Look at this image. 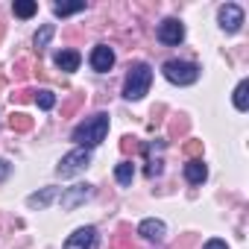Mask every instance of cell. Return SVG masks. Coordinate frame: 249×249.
<instances>
[{"mask_svg":"<svg viewBox=\"0 0 249 249\" xmlns=\"http://www.w3.org/2000/svg\"><path fill=\"white\" fill-rule=\"evenodd\" d=\"M108 135V114L106 111H97L94 117H85L79 126L73 129V141L82 147V150H91V147H100Z\"/></svg>","mask_w":249,"mask_h":249,"instance_id":"6da1fadb","label":"cell"},{"mask_svg":"<svg viewBox=\"0 0 249 249\" xmlns=\"http://www.w3.org/2000/svg\"><path fill=\"white\" fill-rule=\"evenodd\" d=\"M150 82H153V68L138 62L129 68L126 73V82H123V97L126 100H141L147 91H150Z\"/></svg>","mask_w":249,"mask_h":249,"instance_id":"7a4b0ae2","label":"cell"},{"mask_svg":"<svg viewBox=\"0 0 249 249\" xmlns=\"http://www.w3.org/2000/svg\"><path fill=\"white\" fill-rule=\"evenodd\" d=\"M161 73L167 76V82L173 85H194L199 79V68L194 62H182V59H170L161 65Z\"/></svg>","mask_w":249,"mask_h":249,"instance_id":"3957f363","label":"cell"},{"mask_svg":"<svg viewBox=\"0 0 249 249\" xmlns=\"http://www.w3.org/2000/svg\"><path fill=\"white\" fill-rule=\"evenodd\" d=\"M91 164V150H82V147H76V150H71L62 161H59V167H56V173L59 176H73V173H79V170H85Z\"/></svg>","mask_w":249,"mask_h":249,"instance_id":"277c9868","label":"cell"},{"mask_svg":"<svg viewBox=\"0 0 249 249\" xmlns=\"http://www.w3.org/2000/svg\"><path fill=\"white\" fill-rule=\"evenodd\" d=\"M217 21H220V27H223L226 33H237V30L243 27V9H240L237 3H226V6H220Z\"/></svg>","mask_w":249,"mask_h":249,"instance_id":"5b68a950","label":"cell"},{"mask_svg":"<svg viewBox=\"0 0 249 249\" xmlns=\"http://www.w3.org/2000/svg\"><path fill=\"white\" fill-rule=\"evenodd\" d=\"M159 41H161V44H170V47L182 44V41H185V24L176 21V18H167V21L159 27Z\"/></svg>","mask_w":249,"mask_h":249,"instance_id":"8992f818","label":"cell"},{"mask_svg":"<svg viewBox=\"0 0 249 249\" xmlns=\"http://www.w3.org/2000/svg\"><path fill=\"white\" fill-rule=\"evenodd\" d=\"M91 194H94V188L91 185H73V188H68L65 194H62V208L65 211H73L76 205H82L85 199H91Z\"/></svg>","mask_w":249,"mask_h":249,"instance_id":"52a82bcc","label":"cell"},{"mask_svg":"<svg viewBox=\"0 0 249 249\" xmlns=\"http://www.w3.org/2000/svg\"><path fill=\"white\" fill-rule=\"evenodd\" d=\"M94 246H97V229H94V226L76 229V231L68 237V243H65V249H94Z\"/></svg>","mask_w":249,"mask_h":249,"instance_id":"ba28073f","label":"cell"},{"mask_svg":"<svg viewBox=\"0 0 249 249\" xmlns=\"http://www.w3.org/2000/svg\"><path fill=\"white\" fill-rule=\"evenodd\" d=\"M91 68H94L97 73L111 71V68H114V50H111L108 44H97V47L91 50Z\"/></svg>","mask_w":249,"mask_h":249,"instance_id":"9c48e42d","label":"cell"},{"mask_svg":"<svg viewBox=\"0 0 249 249\" xmlns=\"http://www.w3.org/2000/svg\"><path fill=\"white\" fill-rule=\"evenodd\" d=\"M138 234H141L144 240H164V237H167V226H164L161 220H144V223L138 226Z\"/></svg>","mask_w":249,"mask_h":249,"instance_id":"30bf717a","label":"cell"},{"mask_svg":"<svg viewBox=\"0 0 249 249\" xmlns=\"http://www.w3.org/2000/svg\"><path fill=\"white\" fill-rule=\"evenodd\" d=\"M53 62H56V68H59V71H65V73H73V71L79 68L82 56H79L76 50H59V53L53 56Z\"/></svg>","mask_w":249,"mask_h":249,"instance_id":"8fae6325","label":"cell"},{"mask_svg":"<svg viewBox=\"0 0 249 249\" xmlns=\"http://www.w3.org/2000/svg\"><path fill=\"white\" fill-rule=\"evenodd\" d=\"M185 179H188L191 185H202V182L208 179V167L202 164V159H191V161L185 164Z\"/></svg>","mask_w":249,"mask_h":249,"instance_id":"7c38bea8","label":"cell"},{"mask_svg":"<svg viewBox=\"0 0 249 249\" xmlns=\"http://www.w3.org/2000/svg\"><path fill=\"white\" fill-rule=\"evenodd\" d=\"M56 196H59V188H44V191H38V194H30V196H27V205H30V208H47Z\"/></svg>","mask_w":249,"mask_h":249,"instance_id":"4fadbf2b","label":"cell"},{"mask_svg":"<svg viewBox=\"0 0 249 249\" xmlns=\"http://www.w3.org/2000/svg\"><path fill=\"white\" fill-rule=\"evenodd\" d=\"M234 108L237 111H246L249 108V79H240L237 88H234Z\"/></svg>","mask_w":249,"mask_h":249,"instance_id":"5bb4252c","label":"cell"},{"mask_svg":"<svg viewBox=\"0 0 249 249\" xmlns=\"http://www.w3.org/2000/svg\"><path fill=\"white\" fill-rule=\"evenodd\" d=\"M132 176H135V164H132V161H120V164L114 167V179H117L120 185H132Z\"/></svg>","mask_w":249,"mask_h":249,"instance_id":"9a60e30c","label":"cell"},{"mask_svg":"<svg viewBox=\"0 0 249 249\" xmlns=\"http://www.w3.org/2000/svg\"><path fill=\"white\" fill-rule=\"evenodd\" d=\"M15 15L18 18H33L36 12H38V3H36V0H15Z\"/></svg>","mask_w":249,"mask_h":249,"instance_id":"2e32d148","label":"cell"},{"mask_svg":"<svg viewBox=\"0 0 249 249\" xmlns=\"http://www.w3.org/2000/svg\"><path fill=\"white\" fill-rule=\"evenodd\" d=\"M85 9V3L79 0V3H56L53 6V15L56 18H68V15H76V12H82Z\"/></svg>","mask_w":249,"mask_h":249,"instance_id":"e0dca14e","label":"cell"},{"mask_svg":"<svg viewBox=\"0 0 249 249\" xmlns=\"http://www.w3.org/2000/svg\"><path fill=\"white\" fill-rule=\"evenodd\" d=\"M50 38H53V24H47V27H41V30L36 33V47L44 50V47L50 44Z\"/></svg>","mask_w":249,"mask_h":249,"instance_id":"ac0fdd59","label":"cell"},{"mask_svg":"<svg viewBox=\"0 0 249 249\" xmlns=\"http://www.w3.org/2000/svg\"><path fill=\"white\" fill-rule=\"evenodd\" d=\"M36 103H38V108L47 111V108L56 106V94H53V91H38V94H36Z\"/></svg>","mask_w":249,"mask_h":249,"instance_id":"d6986e66","label":"cell"},{"mask_svg":"<svg viewBox=\"0 0 249 249\" xmlns=\"http://www.w3.org/2000/svg\"><path fill=\"white\" fill-rule=\"evenodd\" d=\"M9 126H12V129H18V132H27V129L33 126V120H30L27 114H12V120H9Z\"/></svg>","mask_w":249,"mask_h":249,"instance_id":"ffe728a7","label":"cell"},{"mask_svg":"<svg viewBox=\"0 0 249 249\" xmlns=\"http://www.w3.org/2000/svg\"><path fill=\"white\" fill-rule=\"evenodd\" d=\"M9 170H12V164H9V161H3V159H0V182H3V179L9 176Z\"/></svg>","mask_w":249,"mask_h":249,"instance_id":"44dd1931","label":"cell"},{"mask_svg":"<svg viewBox=\"0 0 249 249\" xmlns=\"http://www.w3.org/2000/svg\"><path fill=\"white\" fill-rule=\"evenodd\" d=\"M202 249H229V246H226L223 240H208V243H205Z\"/></svg>","mask_w":249,"mask_h":249,"instance_id":"7402d4cb","label":"cell"},{"mask_svg":"<svg viewBox=\"0 0 249 249\" xmlns=\"http://www.w3.org/2000/svg\"><path fill=\"white\" fill-rule=\"evenodd\" d=\"M185 150H188V153H191V156H196V153H199V150H202V147H199V141H191V144H188V147H185Z\"/></svg>","mask_w":249,"mask_h":249,"instance_id":"603a6c76","label":"cell"},{"mask_svg":"<svg viewBox=\"0 0 249 249\" xmlns=\"http://www.w3.org/2000/svg\"><path fill=\"white\" fill-rule=\"evenodd\" d=\"M0 85H3V76H0Z\"/></svg>","mask_w":249,"mask_h":249,"instance_id":"cb8c5ba5","label":"cell"},{"mask_svg":"<svg viewBox=\"0 0 249 249\" xmlns=\"http://www.w3.org/2000/svg\"><path fill=\"white\" fill-rule=\"evenodd\" d=\"M0 36H3V27H0Z\"/></svg>","mask_w":249,"mask_h":249,"instance_id":"d4e9b609","label":"cell"}]
</instances>
